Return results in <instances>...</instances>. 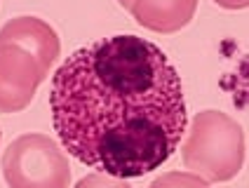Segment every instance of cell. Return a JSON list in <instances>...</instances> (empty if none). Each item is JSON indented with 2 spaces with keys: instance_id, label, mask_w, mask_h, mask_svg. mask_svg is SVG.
<instances>
[{
  "instance_id": "obj_1",
  "label": "cell",
  "mask_w": 249,
  "mask_h": 188,
  "mask_svg": "<svg viewBox=\"0 0 249 188\" xmlns=\"http://www.w3.org/2000/svg\"><path fill=\"white\" fill-rule=\"evenodd\" d=\"M50 111L64 150L118 179L162 167L188 130L174 64L155 42L132 33L66 56L52 75Z\"/></svg>"
},
{
  "instance_id": "obj_2",
  "label": "cell",
  "mask_w": 249,
  "mask_h": 188,
  "mask_svg": "<svg viewBox=\"0 0 249 188\" xmlns=\"http://www.w3.org/2000/svg\"><path fill=\"white\" fill-rule=\"evenodd\" d=\"M245 150L240 122L223 111L207 108L188 122L181 155L188 172L202 176L207 184H223L240 174Z\"/></svg>"
},
{
  "instance_id": "obj_3",
  "label": "cell",
  "mask_w": 249,
  "mask_h": 188,
  "mask_svg": "<svg viewBox=\"0 0 249 188\" xmlns=\"http://www.w3.org/2000/svg\"><path fill=\"white\" fill-rule=\"evenodd\" d=\"M7 188H71V165L61 144L40 132L17 136L2 153Z\"/></svg>"
},
{
  "instance_id": "obj_4",
  "label": "cell",
  "mask_w": 249,
  "mask_h": 188,
  "mask_svg": "<svg viewBox=\"0 0 249 188\" xmlns=\"http://www.w3.org/2000/svg\"><path fill=\"white\" fill-rule=\"evenodd\" d=\"M47 73L36 56L17 45H0V113H19L33 101Z\"/></svg>"
},
{
  "instance_id": "obj_5",
  "label": "cell",
  "mask_w": 249,
  "mask_h": 188,
  "mask_svg": "<svg viewBox=\"0 0 249 188\" xmlns=\"http://www.w3.org/2000/svg\"><path fill=\"white\" fill-rule=\"evenodd\" d=\"M17 45L36 56V61L42 66L45 73H50V66L56 61L61 52V40L56 31L40 17H14L0 28V45Z\"/></svg>"
},
{
  "instance_id": "obj_6",
  "label": "cell",
  "mask_w": 249,
  "mask_h": 188,
  "mask_svg": "<svg viewBox=\"0 0 249 188\" xmlns=\"http://www.w3.org/2000/svg\"><path fill=\"white\" fill-rule=\"evenodd\" d=\"M200 0H132L127 12L153 33H177L193 21Z\"/></svg>"
},
{
  "instance_id": "obj_7",
  "label": "cell",
  "mask_w": 249,
  "mask_h": 188,
  "mask_svg": "<svg viewBox=\"0 0 249 188\" xmlns=\"http://www.w3.org/2000/svg\"><path fill=\"white\" fill-rule=\"evenodd\" d=\"M148 188H209V184L193 172H165L153 179Z\"/></svg>"
},
{
  "instance_id": "obj_8",
  "label": "cell",
  "mask_w": 249,
  "mask_h": 188,
  "mask_svg": "<svg viewBox=\"0 0 249 188\" xmlns=\"http://www.w3.org/2000/svg\"><path fill=\"white\" fill-rule=\"evenodd\" d=\"M75 188H132L127 184V179H118V176L104 174V172H92V174L83 176Z\"/></svg>"
},
{
  "instance_id": "obj_9",
  "label": "cell",
  "mask_w": 249,
  "mask_h": 188,
  "mask_svg": "<svg viewBox=\"0 0 249 188\" xmlns=\"http://www.w3.org/2000/svg\"><path fill=\"white\" fill-rule=\"evenodd\" d=\"M214 2L223 10H245V7H249V0H214Z\"/></svg>"
},
{
  "instance_id": "obj_10",
  "label": "cell",
  "mask_w": 249,
  "mask_h": 188,
  "mask_svg": "<svg viewBox=\"0 0 249 188\" xmlns=\"http://www.w3.org/2000/svg\"><path fill=\"white\" fill-rule=\"evenodd\" d=\"M118 2H120V7H124V10H127V7L132 5V0H118Z\"/></svg>"
},
{
  "instance_id": "obj_11",
  "label": "cell",
  "mask_w": 249,
  "mask_h": 188,
  "mask_svg": "<svg viewBox=\"0 0 249 188\" xmlns=\"http://www.w3.org/2000/svg\"><path fill=\"white\" fill-rule=\"evenodd\" d=\"M0 136H2V132H0Z\"/></svg>"
}]
</instances>
